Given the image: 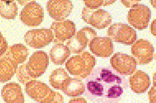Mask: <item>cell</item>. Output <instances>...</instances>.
<instances>
[{
	"label": "cell",
	"mask_w": 156,
	"mask_h": 103,
	"mask_svg": "<svg viewBox=\"0 0 156 103\" xmlns=\"http://www.w3.org/2000/svg\"><path fill=\"white\" fill-rule=\"evenodd\" d=\"M128 86L127 80L113 69L98 67L86 78L84 94L94 102L116 103Z\"/></svg>",
	"instance_id": "cell-1"
},
{
	"label": "cell",
	"mask_w": 156,
	"mask_h": 103,
	"mask_svg": "<svg viewBox=\"0 0 156 103\" xmlns=\"http://www.w3.org/2000/svg\"><path fill=\"white\" fill-rule=\"evenodd\" d=\"M29 54V49L22 44H15L9 47L0 58V82L11 80L16 73L18 65L23 63Z\"/></svg>",
	"instance_id": "cell-2"
},
{
	"label": "cell",
	"mask_w": 156,
	"mask_h": 103,
	"mask_svg": "<svg viewBox=\"0 0 156 103\" xmlns=\"http://www.w3.org/2000/svg\"><path fill=\"white\" fill-rule=\"evenodd\" d=\"M27 94L39 103H64V98L46 84L39 80H32L25 84Z\"/></svg>",
	"instance_id": "cell-3"
},
{
	"label": "cell",
	"mask_w": 156,
	"mask_h": 103,
	"mask_svg": "<svg viewBox=\"0 0 156 103\" xmlns=\"http://www.w3.org/2000/svg\"><path fill=\"white\" fill-rule=\"evenodd\" d=\"M96 63L95 57L87 52H84L68 59L66 68L72 75L85 78L94 69Z\"/></svg>",
	"instance_id": "cell-4"
},
{
	"label": "cell",
	"mask_w": 156,
	"mask_h": 103,
	"mask_svg": "<svg viewBox=\"0 0 156 103\" xmlns=\"http://www.w3.org/2000/svg\"><path fill=\"white\" fill-rule=\"evenodd\" d=\"M109 38L115 42L131 45L136 42V31L130 26L122 22L112 24L107 31Z\"/></svg>",
	"instance_id": "cell-5"
},
{
	"label": "cell",
	"mask_w": 156,
	"mask_h": 103,
	"mask_svg": "<svg viewBox=\"0 0 156 103\" xmlns=\"http://www.w3.org/2000/svg\"><path fill=\"white\" fill-rule=\"evenodd\" d=\"M23 65L34 80L45 73L49 65V57L44 51L37 50L30 56L28 63Z\"/></svg>",
	"instance_id": "cell-6"
},
{
	"label": "cell",
	"mask_w": 156,
	"mask_h": 103,
	"mask_svg": "<svg viewBox=\"0 0 156 103\" xmlns=\"http://www.w3.org/2000/svg\"><path fill=\"white\" fill-rule=\"evenodd\" d=\"M96 35L97 33L95 29L87 26L84 27L68 40L66 46L69 48L70 53L79 54L89 45L90 42Z\"/></svg>",
	"instance_id": "cell-7"
},
{
	"label": "cell",
	"mask_w": 156,
	"mask_h": 103,
	"mask_svg": "<svg viewBox=\"0 0 156 103\" xmlns=\"http://www.w3.org/2000/svg\"><path fill=\"white\" fill-rule=\"evenodd\" d=\"M151 18L150 9L143 4H137L133 6L129 10L128 15L129 23L139 30L147 28Z\"/></svg>",
	"instance_id": "cell-8"
},
{
	"label": "cell",
	"mask_w": 156,
	"mask_h": 103,
	"mask_svg": "<svg viewBox=\"0 0 156 103\" xmlns=\"http://www.w3.org/2000/svg\"><path fill=\"white\" fill-rule=\"evenodd\" d=\"M44 19V11L36 1H30L25 5L20 14V19L25 25L39 26Z\"/></svg>",
	"instance_id": "cell-9"
},
{
	"label": "cell",
	"mask_w": 156,
	"mask_h": 103,
	"mask_svg": "<svg viewBox=\"0 0 156 103\" xmlns=\"http://www.w3.org/2000/svg\"><path fill=\"white\" fill-rule=\"evenodd\" d=\"M50 29H39L28 31L24 35V41L31 47L40 49L50 45L53 41Z\"/></svg>",
	"instance_id": "cell-10"
},
{
	"label": "cell",
	"mask_w": 156,
	"mask_h": 103,
	"mask_svg": "<svg viewBox=\"0 0 156 103\" xmlns=\"http://www.w3.org/2000/svg\"><path fill=\"white\" fill-rule=\"evenodd\" d=\"M110 64L120 75H131L136 69V61L134 57L121 52H118L112 56Z\"/></svg>",
	"instance_id": "cell-11"
},
{
	"label": "cell",
	"mask_w": 156,
	"mask_h": 103,
	"mask_svg": "<svg viewBox=\"0 0 156 103\" xmlns=\"http://www.w3.org/2000/svg\"><path fill=\"white\" fill-rule=\"evenodd\" d=\"M154 51L153 45L146 39H139L131 46V54L139 65H145L151 62Z\"/></svg>",
	"instance_id": "cell-12"
},
{
	"label": "cell",
	"mask_w": 156,
	"mask_h": 103,
	"mask_svg": "<svg viewBox=\"0 0 156 103\" xmlns=\"http://www.w3.org/2000/svg\"><path fill=\"white\" fill-rule=\"evenodd\" d=\"M53 34V42L59 44L70 39L75 34V24L69 20L55 21L51 26Z\"/></svg>",
	"instance_id": "cell-13"
},
{
	"label": "cell",
	"mask_w": 156,
	"mask_h": 103,
	"mask_svg": "<svg viewBox=\"0 0 156 103\" xmlns=\"http://www.w3.org/2000/svg\"><path fill=\"white\" fill-rule=\"evenodd\" d=\"M46 9L52 19L60 21L69 15L73 9V5L71 1L68 0H50L48 1Z\"/></svg>",
	"instance_id": "cell-14"
},
{
	"label": "cell",
	"mask_w": 156,
	"mask_h": 103,
	"mask_svg": "<svg viewBox=\"0 0 156 103\" xmlns=\"http://www.w3.org/2000/svg\"><path fill=\"white\" fill-rule=\"evenodd\" d=\"M89 46L92 54L98 57H109L114 52L112 41L107 37H95L90 42Z\"/></svg>",
	"instance_id": "cell-15"
},
{
	"label": "cell",
	"mask_w": 156,
	"mask_h": 103,
	"mask_svg": "<svg viewBox=\"0 0 156 103\" xmlns=\"http://www.w3.org/2000/svg\"><path fill=\"white\" fill-rule=\"evenodd\" d=\"M1 95L6 103H24V96L22 87L16 82H10L5 85Z\"/></svg>",
	"instance_id": "cell-16"
},
{
	"label": "cell",
	"mask_w": 156,
	"mask_h": 103,
	"mask_svg": "<svg viewBox=\"0 0 156 103\" xmlns=\"http://www.w3.org/2000/svg\"><path fill=\"white\" fill-rule=\"evenodd\" d=\"M131 90L135 93L141 94L147 91L150 86V78L147 74L137 70L129 78Z\"/></svg>",
	"instance_id": "cell-17"
},
{
	"label": "cell",
	"mask_w": 156,
	"mask_h": 103,
	"mask_svg": "<svg viewBox=\"0 0 156 103\" xmlns=\"http://www.w3.org/2000/svg\"><path fill=\"white\" fill-rule=\"evenodd\" d=\"M112 16L102 9L93 10L89 19V24L98 29H103L111 24Z\"/></svg>",
	"instance_id": "cell-18"
},
{
	"label": "cell",
	"mask_w": 156,
	"mask_h": 103,
	"mask_svg": "<svg viewBox=\"0 0 156 103\" xmlns=\"http://www.w3.org/2000/svg\"><path fill=\"white\" fill-rule=\"evenodd\" d=\"M68 97H78L82 95L85 91V85L80 79L70 77L62 89Z\"/></svg>",
	"instance_id": "cell-19"
},
{
	"label": "cell",
	"mask_w": 156,
	"mask_h": 103,
	"mask_svg": "<svg viewBox=\"0 0 156 103\" xmlns=\"http://www.w3.org/2000/svg\"><path fill=\"white\" fill-rule=\"evenodd\" d=\"M70 55L69 48L63 43L56 44L50 50L51 61L57 65H62Z\"/></svg>",
	"instance_id": "cell-20"
},
{
	"label": "cell",
	"mask_w": 156,
	"mask_h": 103,
	"mask_svg": "<svg viewBox=\"0 0 156 103\" xmlns=\"http://www.w3.org/2000/svg\"><path fill=\"white\" fill-rule=\"evenodd\" d=\"M70 77L63 68H57L51 74L49 77V82L54 88L62 90Z\"/></svg>",
	"instance_id": "cell-21"
},
{
	"label": "cell",
	"mask_w": 156,
	"mask_h": 103,
	"mask_svg": "<svg viewBox=\"0 0 156 103\" xmlns=\"http://www.w3.org/2000/svg\"><path fill=\"white\" fill-rule=\"evenodd\" d=\"M18 14V6L13 1H0V15L6 19H14Z\"/></svg>",
	"instance_id": "cell-22"
},
{
	"label": "cell",
	"mask_w": 156,
	"mask_h": 103,
	"mask_svg": "<svg viewBox=\"0 0 156 103\" xmlns=\"http://www.w3.org/2000/svg\"><path fill=\"white\" fill-rule=\"evenodd\" d=\"M115 1H102V0H85L84 1L85 6L87 8L95 10L101 6H107L111 5Z\"/></svg>",
	"instance_id": "cell-23"
},
{
	"label": "cell",
	"mask_w": 156,
	"mask_h": 103,
	"mask_svg": "<svg viewBox=\"0 0 156 103\" xmlns=\"http://www.w3.org/2000/svg\"><path fill=\"white\" fill-rule=\"evenodd\" d=\"M9 48L8 43L6 39L0 32V57L4 55Z\"/></svg>",
	"instance_id": "cell-24"
},
{
	"label": "cell",
	"mask_w": 156,
	"mask_h": 103,
	"mask_svg": "<svg viewBox=\"0 0 156 103\" xmlns=\"http://www.w3.org/2000/svg\"><path fill=\"white\" fill-rule=\"evenodd\" d=\"M150 103H156V88L152 86L148 93Z\"/></svg>",
	"instance_id": "cell-25"
},
{
	"label": "cell",
	"mask_w": 156,
	"mask_h": 103,
	"mask_svg": "<svg viewBox=\"0 0 156 103\" xmlns=\"http://www.w3.org/2000/svg\"><path fill=\"white\" fill-rule=\"evenodd\" d=\"M140 1H122V2L126 7H132L134 5L139 4Z\"/></svg>",
	"instance_id": "cell-26"
},
{
	"label": "cell",
	"mask_w": 156,
	"mask_h": 103,
	"mask_svg": "<svg viewBox=\"0 0 156 103\" xmlns=\"http://www.w3.org/2000/svg\"><path fill=\"white\" fill-rule=\"evenodd\" d=\"M68 103H87L85 99L83 98H75L70 99Z\"/></svg>",
	"instance_id": "cell-27"
},
{
	"label": "cell",
	"mask_w": 156,
	"mask_h": 103,
	"mask_svg": "<svg viewBox=\"0 0 156 103\" xmlns=\"http://www.w3.org/2000/svg\"><path fill=\"white\" fill-rule=\"evenodd\" d=\"M151 33L156 37V19L153 20L150 25Z\"/></svg>",
	"instance_id": "cell-28"
},
{
	"label": "cell",
	"mask_w": 156,
	"mask_h": 103,
	"mask_svg": "<svg viewBox=\"0 0 156 103\" xmlns=\"http://www.w3.org/2000/svg\"><path fill=\"white\" fill-rule=\"evenodd\" d=\"M153 86L156 88V71L153 76Z\"/></svg>",
	"instance_id": "cell-29"
},
{
	"label": "cell",
	"mask_w": 156,
	"mask_h": 103,
	"mask_svg": "<svg viewBox=\"0 0 156 103\" xmlns=\"http://www.w3.org/2000/svg\"><path fill=\"white\" fill-rule=\"evenodd\" d=\"M150 2V3H151V5L153 6V8L156 9V0H154V1L151 0Z\"/></svg>",
	"instance_id": "cell-30"
},
{
	"label": "cell",
	"mask_w": 156,
	"mask_h": 103,
	"mask_svg": "<svg viewBox=\"0 0 156 103\" xmlns=\"http://www.w3.org/2000/svg\"></svg>",
	"instance_id": "cell-31"
},
{
	"label": "cell",
	"mask_w": 156,
	"mask_h": 103,
	"mask_svg": "<svg viewBox=\"0 0 156 103\" xmlns=\"http://www.w3.org/2000/svg\"></svg>",
	"instance_id": "cell-32"
}]
</instances>
